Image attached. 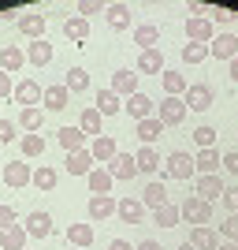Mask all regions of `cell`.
<instances>
[{
	"label": "cell",
	"instance_id": "11",
	"mask_svg": "<svg viewBox=\"0 0 238 250\" xmlns=\"http://www.w3.org/2000/svg\"><path fill=\"white\" fill-rule=\"evenodd\" d=\"M138 79H142L138 71H127V67H123V71L112 75V86H108V90H112L115 97H134L138 94Z\"/></svg>",
	"mask_w": 238,
	"mask_h": 250
},
{
	"label": "cell",
	"instance_id": "27",
	"mask_svg": "<svg viewBox=\"0 0 238 250\" xmlns=\"http://www.w3.org/2000/svg\"><path fill=\"white\" fill-rule=\"evenodd\" d=\"M134 165H138V172H145V176H149V172H156V168L164 165V157L156 153L153 146H142V149L134 153Z\"/></svg>",
	"mask_w": 238,
	"mask_h": 250
},
{
	"label": "cell",
	"instance_id": "50",
	"mask_svg": "<svg viewBox=\"0 0 238 250\" xmlns=\"http://www.w3.org/2000/svg\"><path fill=\"white\" fill-rule=\"evenodd\" d=\"M11 224H15V209H11V206H0V231L11 228Z\"/></svg>",
	"mask_w": 238,
	"mask_h": 250
},
{
	"label": "cell",
	"instance_id": "49",
	"mask_svg": "<svg viewBox=\"0 0 238 250\" xmlns=\"http://www.w3.org/2000/svg\"><path fill=\"white\" fill-rule=\"evenodd\" d=\"M220 168H227L231 176H238V149H235V153H223V161H220Z\"/></svg>",
	"mask_w": 238,
	"mask_h": 250
},
{
	"label": "cell",
	"instance_id": "42",
	"mask_svg": "<svg viewBox=\"0 0 238 250\" xmlns=\"http://www.w3.org/2000/svg\"><path fill=\"white\" fill-rule=\"evenodd\" d=\"M34 187H37V190H52V187H56V168H52V165L34 168Z\"/></svg>",
	"mask_w": 238,
	"mask_h": 250
},
{
	"label": "cell",
	"instance_id": "7",
	"mask_svg": "<svg viewBox=\"0 0 238 250\" xmlns=\"http://www.w3.org/2000/svg\"><path fill=\"white\" fill-rule=\"evenodd\" d=\"M208 56H216V60H235L238 56V38L235 34H216L212 42H208Z\"/></svg>",
	"mask_w": 238,
	"mask_h": 250
},
{
	"label": "cell",
	"instance_id": "29",
	"mask_svg": "<svg viewBox=\"0 0 238 250\" xmlns=\"http://www.w3.org/2000/svg\"><path fill=\"white\" fill-rule=\"evenodd\" d=\"M104 15H108V26H112V30H127V26H130V4H108Z\"/></svg>",
	"mask_w": 238,
	"mask_h": 250
},
{
	"label": "cell",
	"instance_id": "34",
	"mask_svg": "<svg viewBox=\"0 0 238 250\" xmlns=\"http://www.w3.org/2000/svg\"><path fill=\"white\" fill-rule=\"evenodd\" d=\"M67 243H71V247H90V243H93V224H71V228H67Z\"/></svg>",
	"mask_w": 238,
	"mask_h": 250
},
{
	"label": "cell",
	"instance_id": "41",
	"mask_svg": "<svg viewBox=\"0 0 238 250\" xmlns=\"http://www.w3.org/2000/svg\"><path fill=\"white\" fill-rule=\"evenodd\" d=\"M19 149H22V157L30 161V157H41L45 153V138L41 135H22L19 138Z\"/></svg>",
	"mask_w": 238,
	"mask_h": 250
},
{
	"label": "cell",
	"instance_id": "39",
	"mask_svg": "<svg viewBox=\"0 0 238 250\" xmlns=\"http://www.w3.org/2000/svg\"><path fill=\"white\" fill-rule=\"evenodd\" d=\"M63 86H67L71 94H86V90H90V71H86V67H71Z\"/></svg>",
	"mask_w": 238,
	"mask_h": 250
},
{
	"label": "cell",
	"instance_id": "51",
	"mask_svg": "<svg viewBox=\"0 0 238 250\" xmlns=\"http://www.w3.org/2000/svg\"><path fill=\"white\" fill-rule=\"evenodd\" d=\"M4 97H15V86H11V75L0 71V101H4Z\"/></svg>",
	"mask_w": 238,
	"mask_h": 250
},
{
	"label": "cell",
	"instance_id": "17",
	"mask_svg": "<svg viewBox=\"0 0 238 250\" xmlns=\"http://www.w3.org/2000/svg\"><path fill=\"white\" fill-rule=\"evenodd\" d=\"M115 206H119V202H115L112 194H93V198H90V220H108L115 213Z\"/></svg>",
	"mask_w": 238,
	"mask_h": 250
},
{
	"label": "cell",
	"instance_id": "57",
	"mask_svg": "<svg viewBox=\"0 0 238 250\" xmlns=\"http://www.w3.org/2000/svg\"><path fill=\"white\" fill-rule=\"evenodd\" d=\"M179 250H197V247H194V243H183V247H179Z\"/></svg>",
	"mask_w": 238,
	"mask_h": 250
},
{
	"label": "cell",
	"instance_id": "58",
	"mask_svg": "<svg viewBox=\"0 0 238 250\" xmlns=\"http://www.w3.org/2000/svg\"><path fill=\"white\" fill-rule=\"evenodd\" d=\"M71 250H78V247H71Z\"/></svg>",
	"mask_w": 238,
	"mask_h": 250
},
{
	"label": "cell",
	"instance_id": "43",
	"mask_svg": "<svg viewBox=\"0 0 238 250\" xmlns=\"http://www.w3.org/2000/svg\"><path fill=\"white\" fill-rule=\"evenodd\" d=\"M205 56H208V45H194L190 42L186 49H183V63H201Z\"/></svg>",
	"mask_w": 238,
	"mask_h": 250
},
{
	"label": "cell",
	"instance_id": "3",
	"mask_svg": "<svg viewBox=\"0 0 238 250\" xmlns=\"http://www.w3.org/2000/svg\"><path fill=\"white\" fill-rule=\"evenodd\" d=\"M164 172L171 179H194L197 176V168H194V157L190 153H183V149H175V153L164 161Z\"/></svg>",
	"mask_w": 238,
	"mask_h": 250
},
{
	"label": "cell",
	"instance_id": "14",
	"mask_svg": "<svg viewBox=\"0 0 238 250\" xmlns=\"http://www.w3.org/2000/svg\"><path fill=\"white\" fill-rule=\"evenodd\" d=\"M115 213H119V220H123V224H145V206H142L138 198H119Z\"/></svg>",
	"mask_w": 238,
	"mask_h": 250
},
{
	"label": "cell",
	"instance_id": "23",
	"mask_svg": "<svg viewBox=\"0 0 238 250\" xmlns=\"http://www.w3.org/2000/svg\"><path fill=\"white\" fill-rule=\"evenodd\" d=\"M22 63H26V52H22V49H15V45H4V49H0V71H4V75L19 71Z\"/></svg>",
	"mask_w": 238,
	"mask_h": 250
},
{
	"label": "cell",
	"instance_id": "26",
	"mask_svg": "<svg viewBox=\"0 0 238 250\" xmlns=\"http://www.w3.org/2000/svg\"><path fill=\"white\" fill-rule=\"evenodd\" d=\"M138 75H164V56L160 49H149L138 56Z\"/></svg>",
	"mask_w": 238,
	"mask_h": 250
},
{
	"label": "cell",
	"instance_id": "1",
	"mask_svg": "<svg viewBox=\"0 0 238 250\" xmlns=\"http://www.w3.org/2000/svg\"><path fill=\"white\" fill-rule=\"evenodd\" d=\"M179 213H183V220L194 224V228H208V220H212V202H201L194 194V198H186L179 206Z\"/></svg>",
	"mask_w": 238,
	"mask_h": 250
},
{
	"label": "cell",
	"instance_id": "44",
	"mask_svg": "<svg viewBox=\"0 0 238 250\" xmlns=\"http://www.w3.org/2000/svg\"><path fill=\"white\" fill-rule=\"evenodd\" d=\"M194 142H197V146H201V149H208V146H216V131H212V127H197V131H194Z\"/></svg>",
	"mask_w": 238,
	"mask_h": 250
},
{
	"label": "cell",
	"instance_id": "37",
	"mask_svg": "<svg viewBox=\"0 0 238 250\" xmlns=\"http://www.w3.org/2000/svg\"><path fill=\"white\" fill-rule=\"evenodd\" d=\"M156 42H160V30H156L153 22H145V26H138V30H134V45H142V52L156 49Z\"/></svg>",
	"mask_w": 238,
	"mask_h": 250
},
{
	"label": "cell",
	"instance_id": "38",
	"mask_svg": "<svg viewBox=\"0 0 238 250\" xmlns=\"http://www.w3.org/2000/svg\"><path fill=\"white\" fill-rule=\"evenodd\" d=\"M63 34H67L71 42H90V22L78 19V15H71V19L63 22Z\"/></svg>",
	"mask_w": 238,
	"mask_h": 250
},
{
	"label": "cell",
	"instance_id": "47",
	"mask_svg": "<svg viewBox=\"0 0 238 250\" xmlns=\"http://www.w3.org/2000/svg\"><path fill=\"white\" fill-rule=\"evenodd\" d=\"M15 127H19V124H11V120H0V146L15 138Z\"/></svg>",
	"mask_w": 238,
	"mask_h": 250
},
{
	"label": "cell",
	"instance_id": "12",
	"mask_svg": "<svg viewBox=\"0 0 238 250\" xmlns=\"http://www.w3.org/2000/svg\"><path fill=\"white\" fill-rule=\"evenodd\" d=\"M22 228H26V235H34V239H49L52 235V217L45 213V209H34Z\"/></svg>",
	"mask_w": 238,
	"mask_h": 250
},
{
	"label": "cell",
	"instance_id": "22",
	"mask_svg": "<svg viewBox=\"0 0 238 250\" xmlns=\"http://www.w3.org/2000/svg\"><path fill=\"white\" fill-rule=\"evenodd\" d=\"M190 243H194L197 250H216L220 243H223V235H220L216 228H194L190 231Z\"/></svg>",
	"mask_w": 238,
	"mask_h": 250
},
{
	"label": "cell",
	"instance_id": "31",
	"mask_svg": "<svg viewBox=\"0 0 238 250\" xmlns=\"http://www.w3.org/2000/svg\"><path fill=\"white\" fill-rule=\"evenodd\" d=\"M19 30L26 34V38H34V42H41V34H45V15H37V11L19 15Z\"/></svg>",
	"mask_w": 238,
	"mask_h": 250
},
{
	"label": "cell",
	"instance_id": "25",
	"mask_svg": "<svg viewBox=\"0 0 238 250\" xmlns=\"http://www.w3.org/2000/svg\"><path fill=\"white\" fill-rule=\"evenodd\" d=\"M67 97H71L67 86H45L41 104H45V108H52V112H63V108H67Z\"/></svg>",
	"mask_w": 238,
	"mask_h": 250
},
{
	"label": "cell",
	"instance_id": "52",
	"mask_svg": "<svg viewBox=\"0 0 238 250\" xmlns=\"http://www.w3.org/2000/svg\"><path fill=\"white\" fill-rule=\"evenodd\" d=\"M208 19H216V22H231V19H235V11H227V8H208Z\"/></svg>",
	"mask_w": 238,
	"mask_h": 250
},
{
	"label": "cell",
	"instance_id": "21",
	"mask_svg": "<svg viewBox=\"0 0 238 250\" xmlns=\"http://www.w3.org/2000/svg\"><path fill=\"white\" fill-rule=\"evenodd\" d=\"M90 153H93V161H104V165H108L119 149H115V138L112 135H97L93 142H90Z\"/></svg>",
	"mask_w": 238,
	"mask_h": 250
},
{
	"label": "cell",
	"instance_id": "2",
	"mask_svg": "<svg viewBox=\"0 0 238 250\" xmlns=\"http://www.w3.org/2000/svg\"><path fill=\"white\" fill-rule=\"evenodd\" d=\"M156 120L164 127H179L186 120V101H183V97H164V101L156 104Z\"/></svg>",
	"mask_w": 238,
	"mask_h": 250
},
{
	"label": "cell",
	"instance_id": "6",
	"mask_svg": "<svg viewBox=\"0 0 238 250\" xmlns=\"http://www.w3.org/2000/svg\"><path fill=\"white\" fill-rule=\"evenodd\" d=\"M108 176L119 179V183H127V179L138 176V165H134V153H115L112 161H108Z\"/></svg>",
	"mask_w": 238,
	"mask_h": 250
},
{
	"label": "cell",
	"instance_id": "9",
	"mask_svg": "<svg viewBox=\"0 0 238 250\" xmlns=\"http://www.w3.org/2000/svg\"><path fill=\"white\" fill-rule=\"evenodd\" d=\"M4 183L8 187H26V183H34V168L26 161H8L4 165Z\"/></svg>",
	"mask_w": 238,
	"mask_h": 250
},
{
	"label": "cell",
	"instance_id": "30",
	"mask_svg": "<svg viewBox=\"0 0 238 250\" xmlns=\"http://www.w3.org/2000/svg\"><path fill=\"white\" fill-rule=\"evenodd\" d=\"M41 124H45V108H41V104H37V108H22V112H19V127L26 131V135H37Z\"/></svg>",
	"mask_w": 238,
	"mask_h": 250
},
{
	"label": "cell",
	"instance_id": "33",
	"mask_svg": "<svg viewBox=\"0 0 238 250\" xmlns=\"http://www.w3.org/2000/svg\"><path fill=\"white\" fill-rule=\"evenodd\" d=\"M26 60H30L34 67H45V63L52 60V45L45 42V38H41V42H30V49H26Z\"/></svg>",
	"mask_w": 238,
	"mask_h": 250
},
{
	"label": "cell",
	"instance_id": "32",
	"mask_svg": "<svg viewBox=\"0 0 238 250\" xmlns=\"http://www.w3.org/2000/svg\"><path fill=\"white\" fill-rule=\"evenodd\" d=\"M101 124H104V116L97 112L93 104H90V108H82V116H78V131H82V135H101Z\"/></svg>",
	"mask_w": 238,
	"mask_h": 250
},
{
	"label": "cell",
	"instance_id": "10",
	"mask_svg": "<svg viewBox=\"0 0 238 250\" xmlns=\"http://www.w3.org/2000/svg\"><path fill=\"white\" fill-rule=\"evenodd\" d=\"M45 97V86H37L34 79H22L19 86H15V101L22 104V108H37Z\"/></svg>",
	"mask_w": 238,
	"mask_h": 250
},
{
	"label": "cell",
	"instance_id": "28",
	"mask_svg": "<svg viewBox=\"0 0 238 250\" xmlns=\"http://www.w3.org/2000/svg\"><path fill=\"white\" fill-rule=\"evenodd\" d=\"M142 206L153 213V209H160V206H167V187L164 183H149V187L142 190Z\"/></svg>",
	"mask_w": 238,
	"mask_h": 250
},
{
	"label": "cell",
	"instance_id": "53",
	"mask_svg": "<svg viewBox=\"0 0 238 250\" xmlns=\"http://www.w3.org/2000/svg\"><path fill=\"white\" fill-rule=\"evenodd\" d=\"M134 250H164V247H160V243H156V239H145V243H138Z\"/></svg>",
	"mask_w": 238,
	"mask_h": 250
},
{
	"label": "cell",
	"instance_id": "24",
	"mask_svg": "<svg viewBox=\"0 0 238 250\" xmlns=\"http://www.w3.org/2000/svg\"><path fill=\"white\" fill-rule=\"evenodd\" d=\"M134 135L142 138L145 146H153L156 138L164 135V124H160V120H156V116H149V120H138V127H134Z\"/></svg>",
	"mask_w": 238,
	"mask_h": 250
},
{
	"label": "cell",
	"instance_id": "19",
	"mask_svg": "<svg viewBox=\"0 0 238 250\" xmlns=\"http://www.w3.org/2000/svg\"><path fill=\"white\" fill-rule=\"evenodd\" d=\"M123 108H127V116H134V124H138V120H149V116H153V101H149L142 90H138L134 97H127Z\"/></svg>",
	"mask_w": 238,
	"mask_h": 250
},
{
	"label": "cell",
	"instance_id": "4",
	"mask_svg": "<svg viewBox=\"0 0 238 250\" xmlns=\"http://www.w3.org/2000/svg\"><path fill=\"white\" fill-rule=\"evenodd\" d=\"M183 101H186V112H208V104H212V86H205V83L186 86Z\"/></svg>",
	"mask_w": 238,
	"mask_h": 250
},
{
	"label": "cell",
	"instance_id": "46",
	"mask_svg": "<svg viewBox=\"0 0 238 250\" xmlns=\"http://www.w3.org/2000/svg\"><path fill=\"white\" fill-rule=\"evenodd\" d=\"M101 11H104V4H97V0H82V4H78V19L90 22V15H101Z\"/></svg>",
	"mask_w": 238,
	"mask_h": 250
},
{
	"label": "cell",
	"instance_id": "8",
	"mask_svg": "<svg viewBox=\"0 0 238 250\" xmlns=\"http://www.w3.org/2000/svg\"><path fill=\"white\" fill-rule=\"evenodd\" d=\"M67 176H90L97 168V161H93V153H90V146L86 149H74V153H67Z\"/></svg>",
	"mask_w": 238,
	"mask_h": 250
},
{
	"label": "cell",
	"instance_id": "40",
	"mask_svg": "<svg viewBox=\"0 0 238 250\" xmlns=\"http://www.w3.org/2000/svg\"><path fill=\"white\" fill-rule=\"evenodd\" d=\"M112 183L115 179L108 176V168H93V172H90V190H93V194H108Z\"/></svg>",
	"mask_w": 238,
	"mask_h": 250
},
{
	"label": "cell",
	"instance_id": "18",
	"mask_svg": "<svg viewBox=\"0 0 238 250\" xmlns=\"http://www.w3.org/2000/svg\"><path fill=\"white\" fill-rule=\"evenodd\" d=\"M26 239H30V235H26L22 224H11V228L0 231V247L4 250H26Z\"/></svg>",
	"mask_w": 238,
	"mask_h": 250
},
{
	"label": "cell",
	"instance_id": "15",
	"mask_svg": "<svg viewBox=\"0 0 238 250\" xmlns=\"http://www.w3.org/2000/svg\"><path fill=\"white\" fill-rule=\"evenodd\" d=\"M220 161H223V153H220L216 146H208V149H201V153L194 157V168L201 176H212V172H220Z\"/></svg>",
	"mask_w": 238,
	"mask_h": 250
},
{
	"label": "cell",
	"instance_id": "5",
	"mask_svg": "<svg viewBox=\"0 0 238 250\" xmlns=\"http://www.w3.org/2000/svg\"><path fill=\"white\" fill-rule=\"evenodd\" d=\"M223 190H227V183L220 179V172H212V176H197V183H194V194H197L201 202L223 198Z\"/></svg>",
	"mask_w": 238,
	"mask_h": 250
},
{
	"label": "cell",
	"instance_id": "48",
	"mask_svg": "<svg viewBox=\"0 0 238 250\" xmlns=\"http://www.w3.org/2000/svg\"><path fill=\"white\" fill-rule=\"evenodd\" d=\"M223 206H227L231 213H238V183H235V187H227V190H223Z\"/></svg>",
	"mask_w": 238,
	"mask_h": 250
},
{
	"label": "cell",
	"instance_id": "20",
	"mask_svg": "<svg viewBox=\"0 0 238 250\" xmlns=\"http://www.w3.org/2000/svg\"><path fill=\"white\" fill-rule=\"evenodd\" d=\"M93 108L101 116H115L119 108H123V97H115L112 90H97V94H93Z\"/></svg>",
	"mask_w": 238,
	"mask_h": 250
},
{
	"label": "cell",
	"instance_id": "36",
	"mask_svg": "<svg viewBox=\"0 0 238 250\" xmlns=\"http://www.w3.org/2000/svg\"><path fill=\"white\" fill-rule=\"evenodd\" d=\"M160 79H164V90H167V97H183L186 94V75H179V71H167L164 67V75H160Z\"/></svg>",
	"mask_w": 238,
	"mask_h": 250
},
{
	"label": "cell",
	"instance_id": "45",
	"mask_svg": "<svg viewBox=\"0 0 238 250\" xmlns=\"http://www.w3.org/2000/svg\"><path fill=\"white\" fill-rule=\"evenodd\" d=\"M220 235L231 243H238V213H227V224H220Z\"/></svg>",
	"mask_w": 238,
	"mask_h": 250
},
{
	"label": "cell",
	"instance_id": "55",
	"mask_svg": "<svg viewBox=\"0 0 238 250\" xmlns=\"http://www.w3.org/2000/svg\"><path fill=\"white\" fill-rule=\"evenodd\" d=\"M108 250H134V247H130V243H127V239H115V243H112V247H108Z\"/></svg>",
	"mask_w": 238,
	"mask_h": 250
},
{
	"label": "cell",
	"instance_id": "13",
	"mask_svg": "<svg viewBox=\"0 0 238 250\" xmlns=\"http://www.w3.org/2000/svg\"><path fill=\"white\" fill-rule=\"evenodd\" d=\"M186 38L194 45H208L216 38V34H212V19H194V15H190L186 19Z\"/></svg>",
	"mask_w": 238,
	"mask_h": 250
},
{
	"label": "cell",
	"instance_id": "54",
	"mask_svg": "<svg viewBox=\"0 0 238 250\" xmlns=\"http://www.w3.org/2000/svg\"><path fill=\"white\" fill-rule=\"evenodd\" d=\"M227 75H231V83H238V56L227 63Z\"/></svg>",
	"mask_w": 238,
	"mask_h": 250
},
{
	"label": "cell",
	"instance_id": "35",
	"mask_svg": "<svg viewBox=\"0 0 238 250\" xmlns=\"http://www.w3.org/2000/svg\"><path fill=\"white\" fill-rule=\"evenodd\" d=\"M179 220H183V213H179V206H160V209H153V224H160V228H175Z\"/></svg>",
	"mask_w": 238,
	"mask_h": 250
},
{
	"label": "cell",
	"instance_id": "56",
	"mask_svg": "<svg viewBox=\"0 0 238 250\" xmlns=\"http://www.w3.org/2000/svg\"><path fill=\"white\" fill-rule=\"evenodd\" d=\"M216 250H238V243H231V239H223V243H220V247Z\"/></svg>",
	"mask_w": 238,
	"mask_h": 250
},
{
	"label": "cell",
	"instance_id": "16",
	"mask_svg": "<svg viewBox=\"0 0 238 250\" xmlns=\"http://www.w3.org/2000/svg\"><path fill=\"white\" fill-rule=\"evenodd\" d=\"M56 142H60V149H67V153L86 149V135L78 131V124H74V127H60V131H56Z\"/></svg>",
	"mask_w": 238,
	"mask_h": 250
}]
</instances>
